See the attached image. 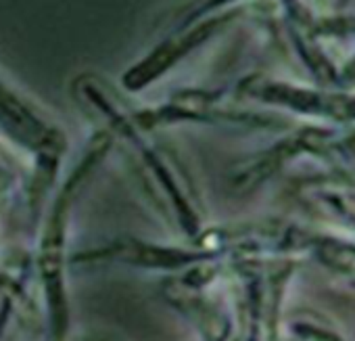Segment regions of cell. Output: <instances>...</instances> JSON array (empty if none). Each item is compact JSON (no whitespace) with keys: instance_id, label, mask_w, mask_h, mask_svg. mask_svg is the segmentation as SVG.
<instances>
[{"instance_id":"cell-3","label":"cell","mask_w":355,"mask_h":341,"mask_svg":"<svg viewBox=\"0 0 355 341\" xmlns=\"http://www.w3.org/2000/svg\"><path fill=\"white\" fill-rule=\"evenodd\" d=\"M349 149H351V151H355V136H353V138L349 140Z\"/></svg>"},{"instance_id":"cell-1","label":"cell","mask_w":355,"mask_h":341,"mask_svg":"<svg viewBox=\"0 0 355 341\" xmlns=\"http://www.w3.org/2000/svg\"><path fill=\"white\" fill-rule=\"evenodd\" d=\"M320 256L326 264H330L336 270L355 272V247H347V245H338V243H326V245H322Z\"/></svg>"},{"instance_id":"cell-2","label":"cell","mask_w":355,"mask_h":341,"mask_svg":"<svg viewBox=\"0 0 355 341\" xmlns=\"http://www.w3.org/2000/svg\"><path fill=\"white\" fill-rule=\"evenodd\" d=\"M330 201L338 208V212L355 220V193H336L330 197Z\"/></svg>"}]
</instances>
